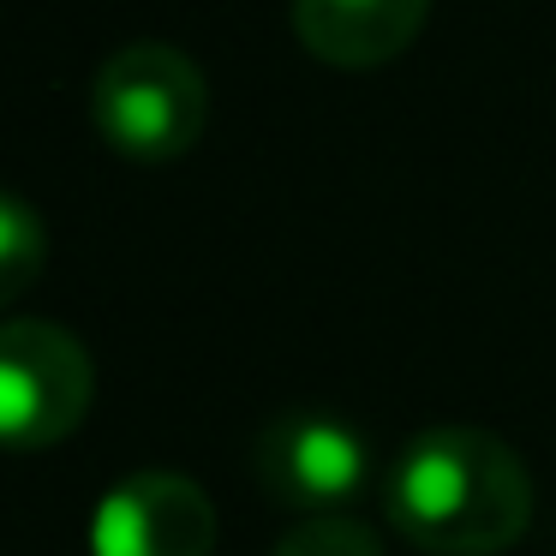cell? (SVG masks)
<instances>
[{
  "mask_svg": "<svg viewBox=\"0 0 556 556\" xmlns=\"http://www.w3.org/2000/svg\"><path fill=\"white\" fill-rule=\"evenodd\" d=\"M383 508L425 556H503L532 520V479L503 437L437 425L401 448Z\"/></svg>",
  "mask_w": 556,
  "mask_h": 556,
  "instance_id": "6da1fadb",
  "label": "cell"
},
{
  "mask_svg": "<svg viewBox=\"0 0 556 556\" xmlns=\"http://www.w3.org/2000/svg\"><path fill=\"white\" fill-rule=\"evenodd\" d=\"M90 121L126 162H174L204 138L210 85L174 42H126L90 85Z\"/></svg>",
  "mask_w": 556,
  "mask_h": 556,
  "instance_id": "7a4b0ae2",
  "label": "cell"
},
{
  "mask_svg": "<svg viewBox=\"0 0 556 556\" xmlns=\"http://www.w3.org/2000/svg\"><path fill=\"white\" fill-rule=\"evenodd\" d=\"M97 365L85 341L42 317L0 324V448H54L85 425Z\"/></svg>",
  "mask_w": 556,
  "mask_h": 556,
  "instance_id": "3957f363",
  "label": "cell"
},
{
  "mask_svg": "<svg viewBox=\"0 0 556 556\" xmlns=\"http://www.w3.org/2000/svg\"><path fill=\"white\" fill-rule=\"evenodd\" d=\"M252 472L269 491V503L300 508L312 520V515H336L341 503H353L365 491L371 455H365V437L336 413H281L257 437Z\"/></svg>",
  "mask_w": 556,
  "mask_h": 556,
  "instance_id": "277c9868",
  "label": "cell"
},
{
  "mask_svg": "<svg viewBox=\"0 0 556 556\" xmlns=\"http://www.w3.org/2000/svg\"><path fill=\"white\" fill-rule=\"evenodd\" d=\"M216 508L186 472H132L90 515V556H210Z\"/></svg>",
  "mask_w": 556,
  "mask_h": 556,
  "instance_id": "5b68a950",
  "label": "cell"
},
{
  "mask_svg": "<svg viewBox=\"0 0 556 556\" xmlns=\"http://www.w3.org/2000/svg\"><path fill=\"white\" fill-rule=\"evenodd\" d=\"M431 0H293V37L305 54H317L324 66H383L395 54L413 49V37L425 30Z\"/></svg>",
  "mask_w": 556,
  "mask_h": 556,
  "instance_id": "8992f818",
  "label": "cell"
},
{
  "mask_svg": "<svg viewBox=\"0 0 556 556\" xmlns=\"http://www.w3.org/2000/svg\"><path fill=\"white\" fill-rule=\"evenodd\" d=\"M42 264H49V228L25 198L0 192V305H13L18 293L37 288Z\"/></svg>",
  "mask_w": 556,
  "mask_h": 556,
  "instance_id": "52a82bcc",
  "label": "cell"
},
{
  "mask_svg": "<svg viewBox=\"0 0 556 556\" xmlns=\"http://www.w3.org/2000/svg\"><path fill=\"white\" fill-rule=\"evenodd\" d=\"M269 556H383V539L353 515H312V520H300Z\"/></svg>",
  "mask_w": 556,
  "mask_h": 556,
  "instance_id": "ba28073f",
  "label": "cell"
}]
</instances>
